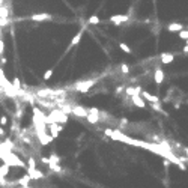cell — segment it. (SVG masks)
I'll use <instances>...</instances> for the list:
<instances>
[{"label":"cell","instance_id":"ba28073f","mask_svg":"<svg viewBox=\"0 0 188 188\" xmlns=\"http://www.w3.org/2000/svg\"><path fill=\"white\" fill-rule=\"evenodd\" d=\"M48 128H50V133H51V137L56 139L59 136V131L63 128L62 125H57V124H48Z\"/></svg>","mask_w":188,"mask_h":188},{"label":"cell","instance_id":"4fadbf2b","mask_svg":"<svg viewBox=\"0 0 188 188\" xmlns=\"http://www.w3.org/2000/svg\"><path fill=\"white\" fill-rule=\"evenodd\" d=\"M83 33H84V29H81V30H80V32H78L77 35H74V38L71 39L69 48H71V47H74V45H77V44H78V42L81 41V38H83Z\"/></svg>","mask_w":188,"mask_h":188},{"label":"cell","instance_id":"e0dca14e","mask_svg":"<svg viewBox=\"0 0 188 188\" xmlns=\"http://www.w3.org/2000/svg\"><path fill=\"white\" fill-rule=\"evenodd\" d=\"M9 166L8 164H5L3 163V166H0V178H6L8 175H9Z\"/></svg>","mask_w":188,"mask_h":188},{"label":"cell","instance_id":"603a6c76","mask_svg":"<svg viewBox=\"0 0 188 188\" xmlns=\"http://www.w3.org/2000/svg\"><path fill=\"white\" fill-rule=\"evenodd\" d=\"M179 38H181V39H185V41H188V29H187V30L184 29L182 32H179Z\"/></svg>","mask_w":188,"mask_h":188},{"label":"cell","instance_id":"9c48e42d","mask_svg":"<svg viewBox=\"0 0 188 188\" xmlns=\"http://www.w3.org/2000/svg\"><path fill=\"white\" fill-rule=\"evenodd\" d=\"M30 18L33 21H44V20H53V15H50V14H33Z\"/></svg>","mask_w":188,"mask_h":188},{"label":"cell","instance_id":"1f68e13d","mask_svg":"<svg viewBox=\"0 0 188 188\" xmlns=\"http://www.w3.org/2000/svg\"><path fill=\"white\" fill-rule=\"evenodd\" d=\"M184 51H185V53H187V51H188V41H187V47H185V48H184Z\"/></svg>","mask_w":188,"mask_h":188},{"label":"cell","instance_id":"d6a6232c","mask_svg":"<svg viewBox=\"0 0 188 188\" xmlns=\"http://www.w3.org/2000/svg\"><path fill=\"white\" fill-rule=\"evenodd\" d=\"M21 188H29V187H21Z\"/></svg>","mask_w":188,"mask_h":188},{"label":"cell","instance_id":"4dcf8cb0","mask_svg":"<svg viewBox=\"0 0 188 188\" xmlns=\"http://www.w3.org/2000/svg\"><path fill=\"white\" fill-rule=\"evenodd\" d=\"M0 136H5V130H3V127H0Z\"/></svg>","mask_w":188,"mask_h":188},{"label":"cell","instance_id":"277c9868","mask_svg":"<svg viewBox=\"0 0 188 188\" xmlns=\"http://www.w3.org/2000/svg\"><path fill=\"white\" fill-rule=\"evenodd\" d=\"M130 20V15H122V14H119V15H112L110 17V21L113 23V24H116V26H119L121 23H125V21H128Z\"/></svg>","mask_w":188,"mask_h":188},{"label":"cell","instance_id":"52a82bcc","mask_svg":"<svg viewBox=\"0 0 188 188\" xmlns=\"http://www.w3.org/2000/svg\"><path fill=\"white\" fill-rule=\"evenodd\" d=\"M142 97H143V100H148V101H149V103H152V104L160 103V98H158V97L152 95V93H149V92H146V90H143V92H142Z\"/></svg>","mask_w":188,"mask_h":188},{"label":"cell","instance_id":"ac0fdd59","mask_svg":"<svg viewBox=\"0 0 188 188\" xmlns=\"http://www.w3.org/2000/svg\"><path fill=\"white\" fill-rule=\"evenodd\" d=\"M30 181H32V178H30L29 175H26V176H23L21 179H18V181H17V184H20L21 187H27Z\"/></svg>","mask_w":188,"mask_h":188},{"label":"cell","instance_id":"f1b7e54d","mask_svg":"<svg viewBox=\"0 0 188 188\" xmlns=\"http://www.w3.org/2000/svg\"><path fill=\"white\" fill-rule=\"evenodd\" d=\"M35 166H36V164H35V160H33V158H29V167H30V169H36Z\"/></svg>","mask_w":188,"mask_h":188},{"label":"cell","instance_id":"8992f818","mask_svg":"<svg viewBox=\"0 0 188 188\" xmlns=\"http://www.w3.org/2000/svg\"><path fill=\"white\" fill-rule=\"evenodd\" d=\"M27 175H29L32 179H41V178H44V173H42L41 170H38V169H30V167H27Z\"/></svg>","mask_w":188,"mask_h":188},{"label":"cell","instance_id":"2e32d148","mask_svg":"<svg viewBox=\"0 0 188 188\" xmlns=\"http://www.w3.org/2000/svg\"><path fill=\"white\" fill-rule=\"evenodd\" d=\"M143 90L140 87H127V95L130 97H136V95H140Z\"/></svg>","mask_w":188,"mask_h":188},{"label":"cell","instance_id":"5b68a950","mask_svg":"<svg viewBox=\"0 0 188 188\" xmlns=\"http://www.w3.org/2000/svg\"><path fill=\"white\" fill-rule=\"evenodd\" d=\"M71 113H72V115H75V116H78V118H87V115H89V112H87L86 109L80 107V106L72 107V112H71Z\"/></svg>","mask_w":188,"mask_h":188},{"label":"cell","instance_id":"5bb4252c","mask_svg":"<svg viewBox=\"0 0 188 188\" xmlns=\"http://www.w3.org/2000/svg\"><path fill=\"white\" fill-rule=\"evenodd\" d=\"M131 100H133V103H134L137 107H140V109H145V107H146V103H145L143 97H140V95H136V97H133Z\"/></svg>","mask_w":188,"mask_h":188},{"label":"cell","instance_id":"d4e9b609","mask_svg":"<svg viewBox=\"0 0 188 188\" xmlns=\"http://www.w3.org/2000/svg\"><path fill=\"white\" fill-rule=\"evenodd\" d=\"M51 77H53V69H48L44 72V80H50Z\"/></svg>","mask_w":188,"mask_h":188},{"label":"cell","instance_id":"ffe728a7","mask_svg":"<svg viewBox=\"0 0 188 188\" xmlns=\"http://www.w3.org/2000/svg\"><path fill=\"white\" fill-rule=\"evenodd\" d=\"M12 86H14L15 89H21V81H20L18 77H14V78H12Z\"/></svg>","mask_w":188,"mask_h":188},{"label":"cell","instance_id":"7c38bea8","mask_svg":"<svg viewBox=\"0 0 188 188\" xmlns=\"http://www.w3.org/2000/svg\"><path fill=\"white\" fill-rule=\"evenodd\" d=\"M167 30L169 32H182L184 30V26L181 23H170L167 26Z\"/></svg>","mask_w":188,"mask_h":188},{"label":"cell","instance_id":"f546056e","mask_svg":"<svg viewBox=\"0 0 188 188\" xmlns=\"http://www.w3.org/2000/svg\"><path fill=\"white\" fill-rule=\"evenodd\" d=\"M6 62H8V59H6V57H3V56H2V59H0V63H2V65H5V63H6Z\"/></svg>","mask_w":188,"mask_h":188},{"label":"cell","instance_id":"484cf974","mask_svg":"<svg viewBox=\"0 0 188 188\" xmlns=\"http://www.w3.org/2000/svg\"><path fill=\"white\" fill-rule=\"evenodd\" d=\"M3 53H5V41L0 39V56H3Z\"/></svg>","mask_w":188,"mask_h":188},{"label":"cell","instance_id":"6da1fadb","mask_svg":"<svg viewBox=\"0 0 188 188\" xmlns=\"http://www.w3.org/2000/svg\"><path fill=\"white\" fill-rule=\"evenodd\" d=\"M0 158L3 160V163L5 164H8L9 167L11 166H17V167H26V164H24V161H21L17 155H14L12 152H2L0 154Z\"/></svg>","mask_w":188,"mask_h":188},{"label":"cell","instance_id":"3957f363","mask_svg":"<svg viewBox=\"0 0 188 188\" xmlns=\"http://www.w3.org/2000/svg\"><path fill=\"white\" fill-rule=\"evenodd\" d=\"M98 110L97 109H90L89 110V115H87V122H90V124H97V122H100V116H98Z\"/></svg>","mask_w":188,"mask_h":188},{"label":"cell","instance_id":"30bf717a","mask_svg":"<svg viewBox=\"0 0 188 188\" xmlns=\"http://www.w3.org/2000/svg\"><path fill=\"white\" fill-rule=\"evenodd\" d=\"M161 63H164V65H167V63H172L173 62V59H175V56L172 54V53H161Z\"/></svg>","mask_w":188,"mask_h":188},{"label":"cell","instance_id":"cb8c5ba5","mask_svg":"<svg viewBox=\"0 0 188 188\" xmlns=\"http://www.w3.org/2000/svg\"><path fill=\"white\" fill-rule=\"evenodd\" d=\"M100 23V18L97 17V15H92L90 18H89V24H98Z\"/></svg>","mask_w":188,"mask_h":188},{"label":"cell","instance_id":"8fae6325","mask_svg":"<svg viewBox=\"0 0 188 188\" xmlns=\"http://www.w3.org/2000/svg\"><path fill=\"white\" fill-rule=\"evenodd\" d=\"M154 80H155V83H157V84H161V83L164 81V72H163V69H160V68H157V69H155Z\"/></svg>","mask_w":188,"mask_h":188},{"label":"cell","instance_id":"d6986e66","mask_svg":"<svg viewBox=\"0 0 188 188\" xmlns=\"http://www.w3.org/2000/svg\"><path fill=\"white\" fill-rule=\"evenodd\" d=\"M119 48H121L124 53H127V54H131V48H130V47H128L125 42H121V44H119Z\"/></svg>","mask_w":188,"mask_h":188},{"label":"cell","instance_id":"4316f807","mask_svg":"<svg viewBox=\"0 0 188 188\" xmlns=\"http://www.w3.org/2000/svg\"><path fill=\"white\" fill-rule=\"evenodd\" d=\"M8 124V118L6 116H2V118H0V127H5Z\"/></svg>","mask_w":188,"mask_h":188},{"label":"cell","instance_id":"44dd1931","mask_svg":"<svg viewBox=\"0 0 188 188\" xmlns=\"http://www.w3.org/2000/svg\"><path fill=\"white\" fill-rule=\"evenodd\" d=\"M50 163H54V164H59V163H60V158H59L57 155L51 154V155H50Z\"/></svg>","mask_w":188,"mask_h":188},{"label":"cell","instance_id":"7402d4cb","mask_svg":"<svg viewBox=\"0 0 188 188\" xmlns=\"http://www.w3.org/2000/svg\"><path fill=\"white\" fill-rule=\"evenodd\" d=\"M48 167H50L51 170H54V172H57V173H60V172H62V169H60V167H59L57 164H54V163H50V164H48Z\"/></svg>","mask_w":188,"mask_h":188},{"label":"cell","instance_id":"7a4b0ae2","mask_svg":"<svg viewBox=\"0 0 188 188\" xmlns=\"http://www.w3.org/2000/svg\"><path fill=\"white\" fill-rule=\"evenodd\" d=\"M97 83V78H93V80H87V81H80L75 84V90L77 92H81V93H86L92 89V86H95Z\"/></svg>","mask_w":188,"mask_h":188},{"label":"cell","instance_id":"9a60e30c","mask_svg":"<svg viewBox=\"0 0 188 188\" xmlns=\"http://www.w3.org/2000/svg\"><path fill=\"white\" fill-rule=\"evenodd\" d=\"M39 140H41V143H42V145H48V143L53 140V137H51V136H48V134L44 131V133H39Z\"/></svg>","mask_w":188,"mask_h":188},{"label":"cell","instance_id":"83f0119b","mask_svg":"<svg viewBox=\"0 0 188 188\" xmlns=\"http://www.w3.org/2000/svg\"><path fill=\"white\" fill-rule=\"evenodd\" d=\"M121 69H122V72H124V74H128V71H130V68H128V65H127V63H124Z\"/></svg>","mask_w":188,"mask_h":188}]
</instances>
